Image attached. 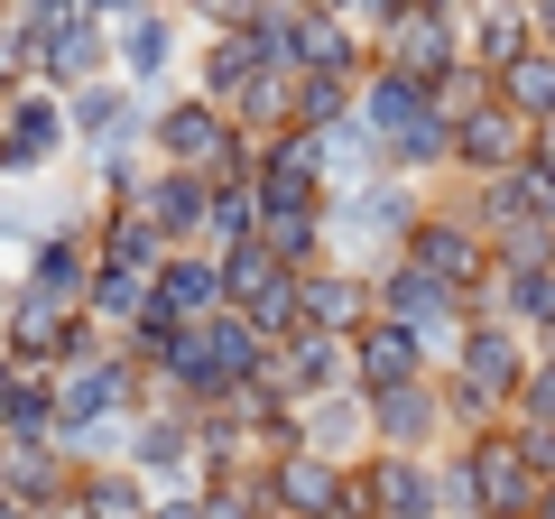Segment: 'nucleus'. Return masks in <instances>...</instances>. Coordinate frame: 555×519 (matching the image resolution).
Wrapping results in <instances>:
<instances>
[{
	"instance_id": "obj_1",
	"label": "nucleus",
	"mask_w": 555,
	"mask_h": 519,
	"mask_svg": "<svg viewBox=\"0 0 555 519\" xmlns=\"http://www.w3.org/2000/svg\"><path fill=\"white\" fill-rule=\"evenodd\" d=\"M149 149H158V167H195V177H250L259 167V140L204 93L158 102V112H149Z\"/></svg>"
},
{
	"instance_id": "obj_2",
	"label": "nucleus",
	"mask_w": 555,
	"mask_h": 519,
	"mask_svg": "<svg viewBox=\"0 0 555 519\" xmlns=\"http://www.w3.org/2000/svg\"><path fill=\"white\" fill-rule=\"evenodd\" d=\"M426 214V195H416V177H398V167H379L371 186H352V195L324 204V241H343V260H398V241H408V223Z\"/></svg>"
},
{
	"instance_id": "obj_3",
	"label": "nucleus",
	"mask_w": 555,
	"mask_h": 519,
	"mask_svg": "<svg viewBox=\"0 0 555 519\" xmlns=\"http://www.w3.org/2000/svg\"><path fill=\"white\" fill-rule=\"evenodd\" d=\"M463 473H473V519H537V492H546V473L528 464V445H518V427H473L463 436Z\"/></svg>"
},
{
	"instance_id": "obj_4",
	"label": "nucleus",
	"mask_w": 555,
	"mask_h": 519,
	"mask_svg": "<svg viewBox=\"0 0 555 519\" xmlns=\"http://www.w3.org/2000/svg\"><path fill=\"white\" fill-rule=\"evenodd\" d=\"M371 298H379V316H398L416 343H426V362H436V353H454V343H463V316H473V306H463V288L426 279L416 260H379Z\"/></svg>"
},
{
	"instance_id": "obj_5",
	"label": "nucleus",
	"mask_w": 555,
	"mask_h": 519,
	"mask_svg": "<svg viewBox=\"0 0 555 519\" xmlns=\"http://www.w3.org/2000/svg\"><path fill=\"white\" fill-rule=\"evenodd\" d=\"M398 260H416L426 279L463 288V298H473V288L491 279V241H481L473 204H426V214L408 223V241H398Z\"/></svg>"
},
{
	"instance_id": "obj_6",
	"label": "nucleus",
	"mask_w": 555,
	"mask_h": 519,
	"mask_svg": "<svg viewBox=\"0 0 555 519\" xmlns=\"http://www.w3.org/2000/svg\"><path fill=\"white\" fill-rule=\"evenodd\" d=\"M371 65H398V75L436 84L463 65V10H444V0H408L389 28H371Z\"/></svg>"
},
{
	"instance_id": "obj_7",
	"label": "nucleus",
	"mask_w": 555,
	"mask_h": 519,
	"mask_svg": "<svg viewBox=\"0 0 555 519\" xmlns=\"http://www.w3.org/2000/svg\"><path fill=\"white\" fill-rule=\"evenodd\" d=\"M65 140H75L83 167L112 159V149H139V140H149V93H139V84H120V75L75 84V93H65Z\"/></svg>"
},
{
	"instance_id": "obj_8",
	"label": "nucleus",
	"mask_w": 555,
	"mask_h": 519,
	"mask_svg": "<svg viewBox=\"0 0 555 519\" xmlns=\"http://www.w3.org/2000/svg\"><path fill=\"white\" fill-rule=\"evenodd\" d=\"M259 390H278V400H324V390H352V334H334V325H297L287 343H269V362H259Z\"/></svg>"
},
{
	"instance_id": "obj_9",
	"label": "nucleus",
	"mask_w": 555,
	"mask_h": 519,
	"mask_svg": "<svg viewBox=\"0 0 555 519\" xmlns=\"http://www.w3.org/2000/svg\"><path fill=\"white\" fill-rule=\"evenodd\" d=\"M93 343V316L65 298H38V288H20V298L0 306V353L10 362H38V371H56L65 353H83Z\"/></svg>"
},
{
	"instance_id": "obj_10",
	"label": "nucleus",
	"mask_w": 555,
	"mask_h": 519,
	"mask_svg": "<svg viewBox=\"0 0 555 519\" xmlns=\"http://www.w3.org/2000/svg\"><path fill=\"white\" fill-rule=\"evenodd\" d=\"M56 149H75V140H65V93H47V84L0 93V177H10V186L38 177Z\"/></svg>"
},
{
	"instance_id": "obj_11",
	"label": "nucleus",
	"mask_w": 555,
	"mask_h": 519,
	"mask_svg": "<svg viewBox=\"0 0 555 519\" xmlns=\"http://www.w3.org/2000/svg\"><path fill=\"white\" fill-rule=\"evenodd\" d=\"M259 482H269L278 510H297V519H334L343 501H352V464L315 455V445H278V455L259 464Z\"/></svg>"
},
{
	"instance_id": "obj_12",
	"label": "nucleus",
	"mask_w": 555,
	"mask_h": 519,
	"mask_svg": "<svg viewBox=\"0 0 555 519\" xmlns=\"http://www.w3.org/2000/svg\"><path fill=\"white\" fill-rule=\"evenodd\" d=\"M528 140H537V130L500 93H481V102L454 112V167H463V177H509V167L528 159Z\"/></svg>"
},
{
	"instance_id": "obj_13",
	"label": "nucleus",
	"mask_w": 555,
	"mask_h": 519,
	"mask_svg": "<svg viewBox=\"0 0 555 519\" xmlns=\"http://www.w3.org/2000/svg\"><path fill=\"white\" fill-rule=\"evenodd\" d=\"M28 38H38V84L47 93H75V84L112 75V20H93V10L47 20V28H28Z\"/></svg>"
},
{
	"instance_id": "obj_14",
	"label": "nucleus",
	"mask_w": 555,
	"mask_h": 519,
	"mask_svg": "<svg viewBox=\"0 0 555 519\" xmlns=\"http://www.w3.org/2000/svg\"><path fill=\"white\" fill-rule=\"evenodd\" d=\"M259 214H324V177H315V149H306V130H278V140H259Z\"/></svg>"
},
{
	"instance_id": "obj_15",
	"label": "nucleus",
	"mask_w": 555,
	"mask_h": 519,
	"mask_svg": "<svg viewBox=\"0 0 555 519\" xmlns=\"http://www.w3.org/2000/svg\"><path fill=\"white\" fill-rule=\"evenodd\" d=\"M352 492H361L371 519H444L436 510V464L426 455H389V445H379V455L352 473Z\"/></svg>"
},
{
	"instance_id": "obj_16",
	"label": "nucleus",
	"mask_w": 555,
	"mask_h": 519,
	"mask_svg": "<svg viewBox=\"0 0 555 519\" xmlns=\"http://www.w3.org/2000/svg\"><path fill=\"white\" fill-rule=\"evenodd\" d=\"M361 400H371V445H389V455H416V445L444 436L436 371H426V380H398V390H361Z\"/></svg>"
},
{
	"instance_id": "obj_17",
	"label": "nucleus",
	"mask_w": 555,
	"mask_h": 519,
	"mask_svg": "<svg viewBox=\"0 0 555 519\" xmlns=\"http://www.w3.org/2000/svg\"><path fill=\"white\" fill-rule=\"evenodd\" d=\"M426 371H436V362H426V343L398 316L371 306V316L352 325V390H398V380H426Z\"/></svg>"
},
{
	"instance_id": "obj_18",
	"label": "nucleus",
	"mask_w": 555,
	"mask_h": 519,
	"mask_svg": "<svg viewBox=\"0 0 555 519\" xmlns=\"http://www.w3.org/2000/svg\"><path fill=\"white\" fill-rule=\"evenodd\" d=\"M306 149H315L324 195H352V186H371L379 167H389V149H379V130H371L361 112H343V121H324V130H306Z\"/></svg>"
},
{
	"instance_id": "obj_19",
	"label": "nucleus",
	"mask_w": 555,
	"mask_h": 519,
	"mask_svg": "<svg viewBox=\"0 0 555 519\" xmlns=\"http://www.w3.org/2000/svg\"><path fill=\"white\" fill-rule=\"evenodd\" d=\"M204 195H214V177H195V167H149L139 214L158 223L167 251H204Z\"/></svg>"
},
{
	"instance_id": "obj_20",
	"label": "nucleus",
	"mask_w": 555,
	"mask_h": 519,
	"mask_svg": "<svg viewBox=\"0 0 555 519\" xmlns=\"http://www.w3.org/2000/svg\"><path fill=\"white\" fill-rule=\"evenodd\" d=\"M371 306H379V298H371V269H352V260H315V269H297V316H306V325L352 334Z\"/></svg>"
},
{
	"instance_id": "obj_21",
	"label": "nucleus",
	"mask_w": 555,
	"mask_h": 519,
	"mask_svg": "<svg viewBox=\"0 0 555 519\" xmlns=\"http://www.w3.org/2000/svg\"><path fill=\"white\" fill-rule=\"evenodd\" d=\"M20 288L83 306V288H93V232H83V223H56V232H38V241H28V279H20Z\"/></svg>"
},
{
	"instance_id": "obj_22",
	"label": "nucleus",
	"mask_w": 555,
	"mask_h": 519,
	"mask_svg": "<svg viewBox=\"0 0 555 519\" xmlns=\"http://www.w3.org/2000/svg\"><path fill=\"white\" fill-rule=\"evenodd\" d=\"M537 47V20H528V0H463V56L473 65H509Z\"/></svg>"
},
{
	"instance_id": "obj_23",
	"label": "nucleus",
	"mask_w": 555,
	"mask_h": 519,
	"mask_svg": "<svg viewBox=\"0 0 555 519\" xmlns=\"http://www.w3.org/2000/svg\"><path fill=\"white\" fill-rule=\"evenodd\" d=\"M149 306H158V316H177V325L214 316V306H222V260H214V251H167Z\"/></svg>"
},
{
	"instance_id": "obj_24",
	"label": "nucleus",
	"mask_w": 555,
	"mask_h": 519,
	"mask_svg": "<svg viewBox=\"0 0 555 519\" xmlns=\"http://www.w3.org/2000/svg\"><path fill=\"white\" fill-rule=\"evenodd\" d=\"M297 445H315V455H361L371 445V400L361 390H324V400H297Z\"/></svg>"
},
{
	"instance_id": "obj_25",
	"label": "nucleus",
	"mask_w": 555,
	"mask_h": 519,
	"mask_svg": "<svg viewBox=\"0 0 555 519\" xmlns=\"http://www.w3.org/2000/svg\"><path fill=\"white\" fill-rule=\"evenodd\" d=\"M167 56H177V28H167L158 0H149V10H130V20H112V75H120V84H139V93H149V84L167 75Z\"/></svg>"
},
{
	"instance_id": "obj_26",
	"label": "nucleus",
	"mask_w": 555,
	"mask_h": 519,
	"mask_svg": "<svg viewBox=\"0 0 555 519\" xmlns=\"http://www.w3.org/2000/svg\"><path fill=\"white\" fill-rule=\"evenodd\" d=\"M297 75H371V38H361L352 20H334V10H306L297 20Z\"/></svg>"
},
{
	"instance_id": "obj_27",
	"label": "nucleus",
	"mask_w": 555,
	"mask_h": 519,
	"mask_svg": "<svg viewBox=\"0 0 555 519\" xmlns=\"http://www.w3.org/2000/svg\"><path fill=\"white\" fill-rule=\"evenodd\" d=\"M75 519H149V482L130 464H75V492H65Z\"/></svg>"
},
{
	"instance_id": "obj_28",
	"label": "nucleus",
	"mask_w": 555,
	"mask_h": 519,
	"mask_svg": "<svg viewBox=\"0 0 555 519\" xmlns=\"http://www.w3.org/2000/svg\"><path fill=\"white\" fill-rule=\"evenodd\" d=\"M232 121L250 130V140H278V130L297 121V65L259 56V65H250V84H241V102H232Z\"/></svg>"
},
{
	"instance_id": "obj_29",
	"label": "nucleus",
	"mask_w": 555,
	"mask_h": 519,
	"mask_svg": "<svg viewBox=\"0 0 555 519\" xmlns=\"http://www.w3.org/2000/svg\"><path fill=\"white\" fill-rule=\"evenodd\" d=\"M491 93L509 102L528 130H546V121H555V47H528V56H509V65L491 75Z\"/></svg>"
},
{
	"instance_id": "obj_30",
	"label": "nucleus",
	"mask_w": 555,
	"mask_h": 519,
	"mask_svg": "<svg viewBox=\"0 0 555 519\" xmlns=\"http://www.w3.org/2000/svg\"><path fill=\"white\" fill-rule=\"evenodd\" d=\"M214 260H222V306H259V298H278V288L297 279V269H287V260H278L259 232L232 241V251H214Z\"/></svg>"
},
{
	"instance_id": "obj_31",
	"label": "nucleus",
	"mask_w": 555,
	"mask_h": 519,
	"mask_svg": "<svg viewBox=\"0 0 555 519\" xmlns=\"http://www.w3.org/2000/svg\"><path fill=\"white\" fill-rule=\"evenodd\" d=\"M250 65H259L250 28H214V47H204V65H195V93L232 112V102H241V84H250Z\"/></svg>"
},
{
	"instance_id": "obj_32",
	"label": "nucleus",
	"mask_w": 555,
	"mask_h": 519,
	"mask_svg": "<svg viewBox=\"0 0 555 519\" xmlns=\"http://www.w3.org/2000/svg\"><path fill=\"white\" fill-rule=\"evenodd\" d=\"M259 232V186L250 177H214V195H204V251H232V241Z\"/></svg>"
},
{
	"instance_id": "obj_33",
	"label": "nucleus",
	"mask_w": 555,
	"mask_h": 519,
	"mask_svg": "<svg viewBox=\"0 0 555 519\" xmlns=\"http://www.w3.org/2000/svg\"><path fill=\"white\" fill-rule=\"evenodd\" d=\"M259 241H269L287 269H315L334 241H324V214H259Z\"/></svg>"
},
{
	"instance_id": "obj_34",
	"label": "nucleus",
	"mask_w": 555,
	"mask_h": 519,
	"mask_svg": "<svg viewBox=\"0 0 555 519\" xmlns=\"http://www.w3.org/2000/svg\"><path fill=\"white\" fill-rule=\"evenodd\" d=\"M352 102H361L352 75H297V121H287V130H324V121H343Z\"/></svg>"
},
{
	"instance_id": "obj_35",
	"label": "nucleus",
	"mask_w": 555,
	"mask_h": 519,
	"mask_svg": "<svg viewBox=\"0 0 555 519\" xmlns=\"http://www.w3.org/2000/svg\"><path fill=\"white\" fill-rule=\"evenodd\" d=\"M28 75H38V38H28L20 10H0V93H20Z\"/></svg>"
},
{
	"instance_id": "obj_36",
	"label": "nucleus",
	"mask_w": 555,
	"mask_h": 519,
	"mask_svg": "<svg viewBox=\"0 0 555 519\" xmlns=\"http://www.w3.org/2000/svg\"><path fill=\"white\" fill-rule=\"evenodd\" d=\"M509 418H537V427H555V362L537 353L528 371H518V400H509Z\"/></svg>"
},
{
	"instance_id": "obj_37",
	"label": "nucleus",
	"mask_w": 555,
	"mask_h": 519,
	"mask_svg": "<svg viewBox=\"0 0 555 519\" xmlns=\"http://www.w3.org/2000/svg\"><path fill=\"white\" fill-rule=\"evenodd\" d=\"M38 232H47V214H38V204H28V195H0V251H28Z\"/></svg>"
},
{
	"instance_id": "obj_38",
	"label": "nucleus",
	"mask_w": 555,
	"mask_h": 519,
	"mask_svg": "<svg viewBox=\"0 0 555 519\" xmlns=\"http://www.w3.org/2000/svg\"><path fill=\"white\" fill-rule=\"evenodd\" d=\"M185 10H195V20H214V28H250L259 0H185Z\"/></svg>"
},
{
	"instance_id": "obj_39",
	"label": "nucleus",
	"mask_w": 555,
	"mask_h": 519,
	"mask_svg": "<svg viewBox=\"0 0 555 519\" xmlns=\"http://www.w3.org/2000/svg\"><path fill=\"white\" fill-rule=\"evenodd\" d=\"M149 519H204V492H167V501H149Z\"/></svg>"
},
{
	"instance_id": "obj_40",
	"label": "nucleus",
	"mask_w": 555,
	"mask_h": 519,
	"mask_svg": "<svg viewBox=\"0 0 555 519\" xmlns=\"http://www.w3.org/2000/svg\"><path fill=\"white\" fill-rule=\"evenodd\" d=\"M93 20H130V10H149V0H83Z\"/></svg>"
},
{
	"instance_id": "obj_41",
	"label": "nucleus",
	"mask_w": 555,
	"mask_h": 519,
	"mask_svg": "<svg viewBox=\"0 0 555 519\" xmlns=\"http://www.w3.org/2000/svg\"><path fill=\"white\" fill-rule=\"evenodd\" d=\"M528 343H537V353H546V362H555V316H546V325H537V334H528Z\"/></svg>"
},
{
	"instance_id": "obj_42",
	"label": "nucleus",
	"mask_w": 555,
	"mask_h": 519,
	"mask_svg": "<svg viewBox=\"0 0 555 519\" xmlns=\"http://www.w3.org/2000/svg\"><path fill=\"white\" fill-rule=\"evenodd\" d=\"M0 519H38V510H28V501H10V492H0Z\"/></svg>"
},
{
	"instance_id": "obj_43",
	"label": "nucleus",
	"mask_w": 555,
	"mask_h": 519,
	"mask_svg": "<svg viewBox=\"0 0 555 519\" xmlns=\"http://www.w3.org/2000/svg\"><path fill=\"white\" fill-rule=\"evenodd\" d=\"M537 519H555V473H546V492H537Z\"/></svg>"
},
{
	"instance_id": "obj_44",
	"label": "nucleus",
	"mask_w": 555,
	"mask_h": 519,
	"mask_svg": "<svg viewBox=\"0 0 555 519\" xmlns=\"http://www.w3.org/2000/svg\"><path fill=\"white\" fill-rule=\"evenodd\" d=\"M315 10H334V20H352V10H361V0H315Z\"/></svg>"
},
{
	"instance_id": "obj_45",
	"label": "nucleus",
	"mask_w": 555,
	"mask_h": 519,
	"mask_svg": "<svg viewBox=\"0 0 555 519\" xmlns=\"http://www.w3.org/2000/svg\"><path fill=\"white\" fill-rule=\"evenodd\" d=\"M259 519H297V510H278V501H269V510H259Z\"/></svg>"
},
{
	"instance_id": "obj_46",
	"label": "nucleus",
	"mask_w": 555,
	"mask_h": 519,
	"mask_svg": "<svg viewBox=\"0 0 555 519\" xmlns=\"http://www.w3.org/2000/svg\"><path fill=\"white\" fill-rule=\"evenodd\" d=\"M0 306H10V298H0Z\"/></svg>"
}]
</instances>
